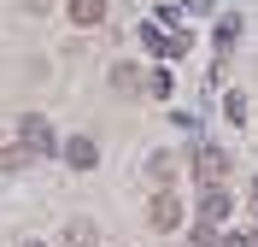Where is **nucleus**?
I'll return each instance as SVG.
<instances>
[{
    "label": "nucleus",
    "instance_id": "nucleus-1",
    "mask_svg": "<svg viewBox=\"0 0 258 247\" xmlns=\"http://www.w3.org/2000/svg\"><path fill=\"white\" fill-rule=\"evenodd\" d=\"M18 141H30L41 159H53V153H59V135H53V124H47L41 112H24V124H18Z\"/></svg>",
    "mask_w": 258,
    "mask_h": 247
},
{
    "label": "nucleus",
    "instance_id": "nucleus-2",
    "mask_svg": "<svg viewBox=\"0 0 258 247\" xmlns=\"http://www.w3.org/2000/svg\"><path fill=\"white\" fill-rule=\"evenodd\" d=\"M229 165H235V159H229L223 147H200V159H194V177L206 182V188H217V182H229Z\"/></svg>",
    "mask_w": 258,
    "mask_h": 247
},
{
    "label": "nucleus",
    "instance_id": "nucleus-3",
    "mask_svg": "<svg viewBox=\"0 0 258 247\" xmlns=\"http://www.w3.org/2000/svg\"><path fill=\"white\" fill-rule=\"evenodd\" d=\"M147 218H153V230H182V200L170 194V188H159V194H153V206H147Z\"/></svg>",
    "mask_w": 258,
    "mask_h": 247
},
{
    "label": "nucleus",
    "instance_id": "nucleus-4",
    "mask_svg": "<svg viewBox=\"0 0 258 247\" xmlns=\"http://www.w3.org/2000/svg\"><path fill=\"white\" fill-rule=\"evenodd\" d=\"M141 47H153L159 59H182V53H188V35H164V30H153V24H141Z\"/></svg>",
    "mask_w": 258,
    "mask_h": 247
},
{
    "label": "nucleus",
    "instance_id": "nucleus-5",
    "mask_svg": "<svg viewBox=\"0 0 258 247\" xmlns=\"http://www.w3.org/2000/svg\"><path fill=\"white\" fill-rule=\"evenodd\" d=\"M94 159H100V147L88 135H71V141H64V165H71V171H94Z\"/></svg>",
    "mask_w": 258,
    "mask_h": 247
},
{
    "label": "nucleus",
    "instance_id": "nucleus-6",
    "mask_svg": "<svg viewBox=\"0 0 258 247\" xmlns=\"http://www.w3.org/2000/svg\"><path fill=\"white\" fill-rule=\"evenodd\" d=\"M229 206H235V200L223 194V182H217V188H206V194H200V218H206V224H223V218H229Z\"/></svg>",
    "mask_w": 258,
    "mask_h": 247
},
{
    "label": "nucleus",
    "instance_id": "nucleus-7",
    "mask_svg": "<svg viewBox=\"0 0 258 247\" xmlns=\"http://www.w3.org/2000/svg\"><path fill=\"white\" fill-rule=\"evenodd\" d=\"M100 18H106V0H71V24H82V30H94Z\"/></svg>",
    "mask_w": 258,
    "mask_h": 247
},
{
    "label": "nucleus",
    "instance_id": "nucleus-8",
    "mask_svg": "<svg viewBox=\"0 0 258 247\" xmlns=\"http://www.w3.org/2000/svg\"><path fill=\"white\" fill-rule=\"evenodd\" d=\"M41 153L30 147V141H18V147H0V171H24V165H35Z\"/></svg>",
    "mask_w": 258,
    "mask_h": 247
},
{
    "label": "nucleus",
    "instance_id": "nucleus-9",
    "mask_svg": "<svg viewBox=\"0 0 258 247\" xmlns=\"http://www.w3.org/2000/svg\"><path fill=\"white\" fill-rule=\"evenodd\" d=\"M141 82H153V77H141L135 65H117V71H112V88H123V94H135Z\"/></svg>",
    "mask_w": 258,
    "mask_h": 247
},
{
    "label": "nucleus",
    "instance_id": "nucleus-10",
    "mask_svg": "<svg viewBox=\"0 0 258 247\" xmlns=\"http://www.w3.org/2000/svg\"><path fill=\"white\" fill-rule=\"evenodd\" d=\"M188 247H223V241H217V224H206V218H200V224H194V235H188Z\"/></svg>",
    "mask_w": 258,
    "mask_h": 247
},
{
    "label": "nucleus",
    "instance_id": "nucleus-11",
    "mask_svg": "<svg viewBox=\"0 0 258 247\" xmlns=\"http://www.w3.org/2000/svg\"><path fill=\"white\" fill-rule=\"evenodd\" d=\"M223 118H229V124H241V118H246V94H223Z\"/></svg>",
    "mask_w": 258,
    "mask_h": 247
},
{
    "label": "nucleus",
    "instance_id": "nucleus-12",
    "mask_svg": "<svg viewBox=\"0 0 258 247\" xmlns=\"http://www.w3.org/2000/svg\"><path fill=\"white\" fill-rule=\"evenodd\" d=\"M235 35H241V24H235V18H229L223 30H217V53H229V47H235Z\"/></svg>",
    "mask_w": 258,
    "mask_h": 247
},
{
    "label": "nucleus",
    "instance_id": "nucleus-13",
    "mask_svg": "<svg viewBox=\"0 0 258 247\" xmlns=\"http://www.w3.org/2000/svg\"><path fill=\"white\" fill-rule=\"evenodd\" d=\"M64 247H88V230H82V224H71V235H64Z\"/></svg>",
    "mask_w": 258,
    "mask_h": 247
},
{
    "label": "nucleus",
    "instance_id": "nucleus-14",
    "mask_svg": "<svg viewBox=\"0 0 258 247\" xmlns=\"http://www.w3.org/2000/svg\"><path fill=\"white\" fill-rule=\"evenodd\" d=\"M223 247H258V235H229Z\"/></svg>",
    "mask_w": 258,
    "mask_h": 247
},
{
    "label": "nucleus",
    "instance_id": "nucleus-15",
    "mask_svg": "<svg viewBox=\"0 0 258 247\" xmlns=\"http://www.w3.org/2000/svg\"><path fill=\"white\" fill-rule=\"evenodd\" d=\"M252 212H258V182H252Z\"/></svg>",
    "mask_w": 258,
    "mask_h": 247
},
{
    "label": "nucleus",
    "instance_id": "nucleus-16",
    "mask_svg": "<svg viewBox=\"0 0 258 247\" xmlns=\"http://www.w3.org/2000/svg\"><path fill=\"white\" fill-rule=\"evenodd\" d=\"M24 247H41V241H24Z\"/></svg>",
    "mask_w": 258,
    "mask_h": 247
}]
</instances>
